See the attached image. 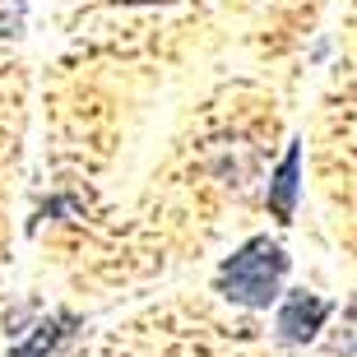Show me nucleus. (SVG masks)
Returning a JSON list of instances; mask_svg holds the SVG:
<instances>
[{"label":"nucleus","mask_w":357,"mask_h":357,"mask_svg":"<svg viewBox=\"0 0 357 357\" xmlns=\"http://www.w3.org/2000/svg\"><path fill=\"white\" fill-rule=\"evenodd\" d=\"M24 14H28V0H0V38H19Z\"/></svg>","instance_id":"obj_5"},{"label":"nucleus","mask_w":357,"mask_h":357,"mask_svg":"<svg viewBox=\"0 0 357 357\" xmlns=\"http://www.w3.org/2000/svg\"><path fill=\"white\" fill-rule=\"evenodd\" d=\"M297 176H302V144L292 139L283 162L269 176V213H274L278 223H292V213H297Z\"/></svg>","instance_id":"obj_4"},{"label":"nucleus","mask_w":357,"mask_h":357,"mask_svg":"<svg viewBox=\"0 0 357 357\" xmlns=\"http://www.w3.org/2000/svg\"><path fill=\"white\" fill-rule=\"evenodd\" d=\"M70 334H75V316H70V311H52L47 320H38V325L28 330V339H14L10 353L14 357H61Z\"/></svg>","instance_id":"obj_3"},{"label":"nucleus","mask_w":357,"mask_h":357,"mask_svg":"<svg viewBox=\"0 0 357 357\" xmlns=\"http://www.w3.org/2000/svg\"><path fill=\"white\" fill-rule=\"evenodd\" d=\"M288 251L269 237H251L237 255H227L218 265V292L232 306L246 311H269V302H278L283 278H288Z\"/></svg>","instance_id":"obj_1"},{"label":"nucleus","mask_w":357,"mask_h":357,"mask_svg":"<svg viewBox=\"0 0 357 357\" xmlns=\"http://www.w3.org/2000/svg\"><path fill=\"white\" fill-rule=\"evenodd\" d=\"M334 306L325 302V297H316V292H288L283 302H278V339L283 344H311L320 334V325L330 320Z\"/></svg>","instance_id":"obj_2"}]
</instances>
